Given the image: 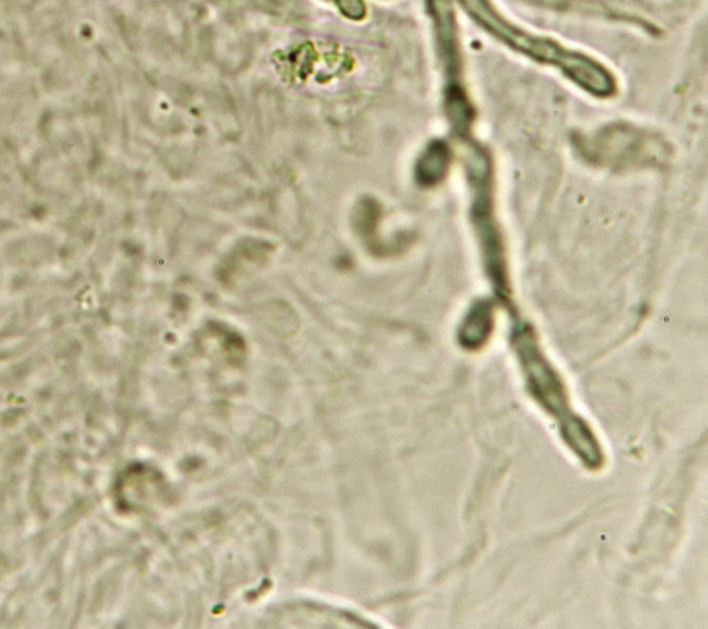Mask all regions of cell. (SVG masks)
Returning <instances> with one entry per match:
<instances>
[{"mask_svg":"<svg viewBox=\"0 0 708 629\" xmlns=\"http://www.w3.org/2000/svg\"><path fill=\"white\" fill-rule=\"evenodd\" d=\"M459 4L473 17L474 21L478 22L479 27L485 28L490 35H495L500 43L507 44L509 49L528 55L529 60L556 67L565 77L578 83L579 88H584L587 93L596 94V97L615 94V78L604 65H599L598 61L590 60L587 55L574 52V50L565 49L563 44L550 41V39L524 32L523 28L506 21L489 0H459Z\"/></svg>","mask_w":708,"mask_h":629,"instance_id":"1","label":"cell"},{"mask_svg":"<svg viewBox=\"0 0 708 629\" xmlns=\"http://www.w3.org/2000/svg\"><path fill=\"white\" fill-rule=\"evenodd\" d=\"M448 166V152L443 144H434L426 152L425 158L421 159L419 174L421 180L426 183H436L442 180Z\"/></svg>","mask_w":708,"mask_h":629,"instance_id":"2","label":"cell"}]
</instances>
